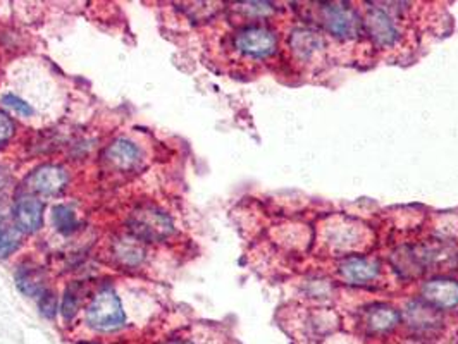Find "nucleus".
I'll list each match as a JSON object with an SVG mask.
<instances>
[{
	"mask_svg": "<svg viewBox=\"0 0 458 344\" xmlns=\"http://www.w3.org/2000/svg\"><path fill=\"white\" fill-rule=\"evenodd\" d=\"M130 231L138 241H164L174 231L171 217L157 206H145L137 208L130 217Z\"/></svg>",
	"mask_w": 458,
	"mask_h": 344,
	"instance_id": "obj_1",
	"label": "nucleus"
},
{
	"mask_svg": "<svg viewBox=\"0 0 458 344\" xmlns=\"http://www.w3.org/2000/svg\"><path fill=\"white\" fill-rule=\"evenodd\" d=\"M87 322L95 331L113 332L124 325L126 315L123 303L113 289L98 291L87 308Z\"/></svg>",
	"mask_w": 458,
	"mask_h": 344,
	"instance_id": "obj_2",
	"label": "nucleus"
},
{
	"mask_svg": "<svg viewBox=\"0 0 458 344\" xmlns=\"http://www.w3.org/2000/svg\"><path fill=\"white\" fill-rule=\"evenodd\" d=\"M236 52L250 59H267L275 55L279 46V38L271 28L262 24H250L238 29L233 37Z\"/></svg>",
	"mask_w": 458,
	"mask_h": 344,
	"instance_id": "obj_3",
	"label": "nucleus"
},
{
	"mask_svg": "<svg viewBox=\"0 0 458 344\" xmlns=\"http://www.w3.org/2000/svg\"><path fill=\"white\" fill-rule=\"evenodd\" d=\"M321 23L333 37L350 40L364 33L362 16L344 2L321 4Z\"/></svg>",
	"mask_w": 458,
	"mask_h": 344,
	"instance_id": "obj_4",
	"label": "nucleus"
},
{
	"mask_svg": "<svg viewBox=\"0 0 458 344\" xmlns=\"http://www.w3.org/2000/svg\"><path fill=\"white\" fill-rule=\"evenodd\" d=\"M364 20V35L379 48H394L402 42V29L398 20L385 7H369Z\"/></svg>",
	"mask_w": 458,
	"mask_h": 344,
	"instance_id": "obj_5",
	"label": "nucleus"
},
{
	"mask_svg": "<svg viewBox=\"0 0 458 344\" xmlns=\"http://www.w3.org/2000/svg\"><path fill=\"white\" fill-rule=\"evenodd\" d=\"M68 181L69 176L64 167L55 164H44L26 178V186L33 193L57 195L66 188Z\"/></svg>",
	"mask_w": 458,
	"mask_h": 344,
	"instance_id": "obj_6",
	"label": "nucleus"
},
{
	"mask_svg": "<svg viewBox=\"0 0 458 344\" xmlns=\"http://www.w3.org/2000/svg\"><path fill=\"white\" fill-rule=\"evenodd\" d=\"M13 217L18 231L37 232L44 224V204L35 197H21L14 202Z\"/></svg>",
	"mask_w": 458,
	"mask_h": 344,
	"instance_id": "obj_7",
	"label": "nucleus"
},
{
	"mask_svg": "<svg viewBox=\"0 0 458 344\" xmlns=\"http://www.w3.org/2000/svg\"><path fill=\"white\" fill-rule=\"evenodd\" d=\"M424 299L439 310H452L458 306V282L454 279H433L422 289Z\"/></svg>",
	"mask_w": 458,
	"mask_h": 344,
	"instance_id": "obj_8",
	"label": "nucleus"
},
{
	"mask_svg": "<svg viewBox=\"0 0 458 344\" xmlns=\"http://www.w3.org/2000/svg\"><path fill=\"white\" fill-rule=\"evenodd\" d=\"M104 159L117 171H130L141 161V152L133 141L119 138L106 148Z\"/></svg>",
	"mask_w": 458,
	"mask_h": 344,
	"instance_id": "obj_9",
	"label": "nucleus"
},
{
	"mask_svg": "<svg viewBox=\"0 0 458 344\" xmlns=\"http://www.w3.org/2000/svg\"><path fill=\"white\" fill-rule=\"evenodd\" d=\"M400 323V314L388 305H376L367 310L364 325L372 334H386Z\"/></svg>",
	"mask_w": 458,
	"mask_h": 344,
	"instance_id": "obj_10",
	"label": "nucleus"
},
{
	"mask_svg": "<svg viewBox=\"0 0 458 344\" xmlns=\"http://www.w3.org/2000/svg\"><path fill=\"white\" fill-rule=\"evenodd\" d=\"M340 273L352 284H364L367 281L376 279L377 264L362 256H348L342 262Z\"/></svg>",
	"mask_w": 458,
	"mask_h": 344,
	"instance_id": "obj_11",
	"label": "nucleus"
},
{
	"mask_svg": "<svg viewBox=\"0 0 458 344\" xmlns=\"http://www.w3.org/2000/svg\"><path fill=\"white\" fill-rule=\"evenodd\" d=\"M46 273L37 265H23L16 273V284L28 297H40L46 291Z\"/></svg>",
	"mask_w": 458,
	"mask_h": 344,
	"instance_id": "obj_12",
	"label": "nucleus"
},
{
	"mask_svg": "<svg viewBox=\"0 0 458 344\" xmlns=\"http://www.w3.org/2000/svg\"><path fill=\"white\" fill-rule=\"evenodd\" d=\"M52 222H54L55 230L63 234H71L78 230L76 214L68 206H55L52 208Z\"/></svg>",
	"mask_w": 458,
	"mask_h": 344,
	"instance_id": "obj_13",
	"label": "nucleus"
},
{
	"mask_svg": "<svg viewBox=\"0 0 458 344\" xmlns=\"http://www.w3.org/2000/svg\"><path fill=\"white\" fill-rule=\"evenodd\" d=\"M21 245V238L18 230L0 226V258H7L16 252Z\"/></svg>",
	"mask_w": 458,
	"mask_h": 344,
	"instance_id": "obj_14",
	"label": "nucleus"
},
{
	"mask_svg": "<svg viewBox=\"0 0 458 344\" xmlns=\"http://www.w3.org/2000/svg\"><path fill=\"white\" fill-rule=\"evenodd\" d=\"M78 306H80V291H78V286L72 284L71 288L66 289V295H64V301H63V317L66 321H71L76 314H78Z\"/></svg>",
	"mask_w": 458,
	"mask_h": 344,
	"instance_id": "obj_15",
	"label": "nucleus"
},
{
	"mask_svg": "<svg viewBox=\"0 0 458 344\" xmlns=\"http://www.w3.org/2000/svg\"><path fill=\"white\" fill-rule=\"evenodd\" d=\"M2 104H4L5 107L13 109V111L18 113V114L26 115V117L33 114V107H31L28 102H24L23 98H20L18 95H13V93L4 95V96H2Z\"/></svg>",
	"mask_w": 458,
	"mask_h": 344,
	"instance_id": "obj_16",
	"label": "nucleus"
},
{
	"mask_svg": "<svg viewBox=\"0 0 458 344\" xmlns=\"http://www.w3.org/2000/svg\"><path fill=\"white\" fill-rule=\"evenodd\" d=\"M38 306H40V312H42L44 317H47V319H54V317H55V310H57L55 293L50 291V289H46V291L40 295Z\"/></svg>",
	"mask_w": 458,
	"mask_h": 344,
	"instance_id": "obj_17",
	"label": "nucleus"
},
{
	"mask_svg": "<svg viewBox=\"0 0 458 344\" xmlns=\"http://www.w3.org/2000/svg\"><path fill=\"white\" fill-rule=\"evenodd\" d=\"M240 9L247 14H253V16H267L269 13L275 11V7L267 2H247V4H242Z\"/></svg>",
	"mask_w": 458,
	"mask_h": 344,
	"instance_id": "obj_18",
	"label": "nucleus"
},
{
	"mask_svg": "<svg viewBox=\"0 0 458 344\" xmlns=\"http://www.w3.org/2000/svg\"><path fill=\"white\" fill-rule=\"evenodd\" d=\"M13 137H14V122H13V119L9 115L0 113V147L5 145Z\"/></svg>",
	"mask_w": 458,
	"mask_h": 344,
	"instance_id": "obj_19",
	"label": "nucleus"
},
{
	"mask_svg": "<svg viewBox=\"0 0 458 344\" xmlns=\"http://www.w3.org/2000/svg\"><path fill=\"white\" fill-rule=\"evenodd\" d=\"M5 215H7V206H5V202L0 198V221H2Z\"/></svg>",
	"mask_w": 458,
	"mask_h": 344,
	"instance_id": "obj_20",
	"label": "nucleus"
},
{
	"mask_svg": "<svg viewBox=\"0 0 458 344\" xmlns=\"http://www.w3.org/2000/svg\"><path fill=\"white\" fill-rule=\"evenodd\" d=\"M165 344H193L191 341H183V340H180V341H169V343Z\"/></svg>",
	"mask_w": 458,
	"mask_h": 344,
	"instance_id": "obj_21",
	"label": "nucleus"
},
{
	"mask_svg": "<svg viewBox=\"0 0 458 344\" xmlns=\"http://www.w3.org/2000/svg\"><path fill=\"white\" fill-rule=\"evenodd\" d=\"M80 344H90V343H80Z\"/></svg>",
	"mask_w": 458,
	"mask_h": 344,
	"instance_id": "obj_22",
	"label": "nucleus"
}]
</instances>
